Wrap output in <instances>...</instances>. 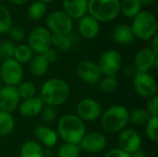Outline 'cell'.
<instances>
[{
  "label": "cell",
  "mask_w": 158,
  "mask_h": 157,
  "mask_svg": "<svg viewBox=\"0 0 158 157\" xmlns=\"http://www.w3.org/2000/svg\"><path fill=\"white\" fill-rule=\"evenodd\" d=\"M70 93V87L66 81L50 78L42 84L39 97L44 105L56 107L64 105L69 99Z\"/></svg>",
  "instance_id": "cell-1"
},
{
  "label": "cell",
  "mask_w": 158,
  "mask_h": 157,
  "mask_svg": "<svg viewBox=\"0 0 158 157\" xmlns=\"http://www.w3.org/2000/svg\"><path fill=\"white\" fill-rule=\"evenodd\" d=\"M56 131L64 143L78 145L87 132L85 123L76 114H65L60 117Z\"/></svg>",
  "instance_id": "cell-2"
},
{
  "label": "cell",
  "mask_w": 158,
  "mask_h": 157,
  "mask_svg": "<svg viewBox=\"0 0 158 157\" xmlns=\"http://www.w3.org/2000/svg\"><path fill=\"white\" fill-rule=\"evenodd\" d=\"M130 111L122 105H112L103 111L100 117V125L107 133H118L128 128L130 124Z\"/></svg>",
  "instance_id": "cell-3"
},
{
  "label": "cell",
  "mask_w": 158,
  "mask_h": 157,
  "mask_svg": "<svg viewBox=\"0 0 158 157\" xmlns=\"http://www.w3.org/2000/svg\"><path fill=\"white\" fill-rule=\"evenodd\" d=\"M88 13L100 22H110L120 14V0H88Z\"/></svg>",
  "instance_id": "cell-4"
},
{
  "label": "cell",
  "mask_w": 158,
  "mask_h": 157,
  "mask_svg": "<svg viewBox=\"0 0 158 157\" xmlns=\"http://www.w3.org/2000/svg\"><path fill=\"white\" fill-rule=\"evenodd\" d=\"M131 26L135 38L141 41H150L157 34L156 18L148 10H142L135 18H133Z\"/></svg>",
  "instance_id": "cell-5"
},
{
  "label": "cell",
  "mask_w": 158,
  "mask_h": 157,
  "mask_svg": "<svg viewBox=\"0 0 158 157\" xmlns=\"http://www.w3.org/2000/svg\"><path fill=\"white\" fill-rule=\"evenodd\" d=\"M45 28L51 34L67 35L72 32L73 19L63 10H56L47 15L45 18Z\"/></svg>",
  "instance_id": "cell-6"
},
{
  "label": "cell",
  "mask_w": 158,
  "mask_h": 157,
  "mask_svg": "<svg viewBox=\"0 0 158 157\" xmlns=\"http://www.w3.org/2000/svg\"><path fill=\"white\" fill-rule=\"evenodd\" d=\"M23 76L22 65L13 57L2 62L0 67V80L4 85L17 87L23 81Z\"/></svg>",
  "instance_id": "cell-7"
},
{
  "label": "cell",
  "mask_w": 158,
  "mask_h": 157,
  "mask_svg": "<svg viewBox=\"0 0 158 157\" xmlns=\"http://www.w3.org/2000/svg\"><path fill=\"white\" fill-rule=\"evenodd\" d=\"M103 76H116L122 67V55L118 50L105 51L96 62Z\"/></svg>",
  "instance_id": "cell-8"
},
{
  "label": "cell",
  "mask_w": 158,
  "mask_h": 157,
  "mask_svg": "<svg viewBox=\"0 0 158 157\" xmlns=\"http://www.w3.org/2000/svg\"><path fill=\"white\" fill-rule=\"evenodd\" d=\"M132 87L141 98L150 99L157 95V82L150 73H136L132 77Z\"/></svg>",
  "instance_id": "cell-9"
},
{
  "label": "cell",
  "mask_w": 158,
  "mask_h": 157,
  "mask_svg": "<svg viewBox=\"0 0 158 157\" xmlns=\"http://www.w3.org/2000/svg\"><path fill=\"white\" fill-rule=\"evenodd\" d=\"M103 111L101 104L97 100L90 97L80 100L76 105V116L84 123L97 121L100 119Z\"/></svg>",
  "instance_id": "cell-10"
},
{
  "label": "cell",
  "mask_w": 158,
  "mask_h": 157,
  "mask_svg": "<svg viewBox=\"0 0 158 157\" xmlns=\"http://www.w3.org/2000/svg\"><path fill=\"white\" fill-rule=\"evenodd\" d=\"M51 32L45 27H35L28 35V46L36 55H43L51 45Z\"/></svg>",
  "instance_id": "cell-11"
},
{
  "label": "cell",
  "mask_w": 158,
  "mask_h": 157,
  "mask_svg": "<svg viewBox=\"0 0 158 157\" xmlns=\"http://www.w3.org/2000/svg\"><path fill=\"white\" fill-rule=\"evenodd\" d=\"M132 66L137 73H150L153 68H157L158 55L150 47H143L136 53Z\"/></svg>",
  "instance_id": "cell-12"
},
{
  "label": "cell",
  "mask_w": 158,
  "mask_h": 157,
  "mask_svg": "<svg viewBox=\"0 0 158 157\" xmlns=\"http://www.w3.org/2000/svg\"><path fill=\"white\" fill-rule=\"evenodd\" d=\"M78 78L88 85H97L103 77L97 64L91 60H81L75 67Z\"/></svg>",
  "instance_id": "cell-13"
},
{
  "label": "cell",
  "mask_w": 158,
  "mask_h": 157,
  "mask_svg": "<svg viewBox=\"0 0 158 157\" xmlns=\"http://www.w3.org/2000/svg\"><path fill=\"white\" fill-rule=\"evenodd\" d=\"M118 134V148H120L122 151L131 155L136 151L142 149V136L134 129L126 128Z\"/></svg>",
  "instance_id": "cell-14"
},
{
  "label": "cell",
  "mask_w": 158,
  "mask_h": 157,
  "mask_svg": "<svg viewBox=\"0 0 158 157\" xmlns=\"http://www.w3.org/2000/svg\"><path fill=\"white\" fill-rule=\"evenodd\" d=\"M107 145V139L106 135L99 131L86 132L79 143L81 151L89 154H98L103 152Z\"/></svg>",
  "instance_id": "cell-15"
},
{
  "label": "cell",
  "mask_w": 158,
  "mask_h": 157,
  "mask_svg": "<svg viewBox=\"0 0 158 157\" xmlns=\"http://www.w3.org/2000/svg\"><path fill=\"white\" fill-rule=\"evenodd\" d=\"M17 87L3 85L0 89V111L7 113L14 112L18 109L20 103Z\"/></svg>",
  "instance_id": "cell-16"
},
{
  "label": "cell",
  "mask_w": 158,
  "mask_h": 157,
  "mask_svg": "<svg viewBox=\"0 0 158 157\" xmlns=\"http://www.w3.org/2000/svg\"><path fill=\"white\" fill-rule=\"evenodd\" d=\"M33 135L36 142L46 148L54 147L59 139L55 130L44 125L36 126L33 130Z\"/></svg>",
  "instance_id": "cell-17"
},
{
  "label": "cell",
  "mask_w": 158,
  "mask_h": 157,
  "mask_svg": "<svg viewBox=\"0 0 158 157\" xmlns=\"http://www.w3.org/2000/svg\"><path fill=\"white\" fill-rule=\"evenodd\" d=\"M44 106V105L40 99V97L34 96L29 99L21 100L19 105L18 111L21 117L26 118H31L39 116Z\"/></svg>",
  "instance_id": "cell-18"
},
{
  "label": "cell",
  "mask_w": 158,
  "mask_h": 157,
  "mask_svg": "<svg viewBox=\"0 0 158 157\" xmlns=\"http://www.w3.org/2000/svg\"><path fill=\"white\" fill-rule=\"evenodd\" d=\"M78 31L81 37L87 40L95 38L100 31V23L90 15H85L79 19Z\"/></svg>",
  "instance_id": "cell-19"
},
{
  "label": "cell",
  "mask_w": 158,
  "mask_h": 157,
  "mask_svg": "<svg viewBox=\"0 0 158 157\" xmlns=\"http://www.w3.org/2000/svg\"><path fill=\"white\" fill-rule=\"evenodd\" d=\"M63 11L72 19H80L88 13V0H63Z\"/></svg>",
  "instance_id": "cell-20"
},
{
  "label": "cell",
  "mask_w": 158,
  "mask_h": 157,
  "mask_svg": "<svg viewBox=\"0 0 158 157\" xmlns=\"http://www.w3.org/2000/svg\"><path fill=\"white\" fill-rule=\"evenodd\" d=\"M112 38L116 43L120 45L131 44L135 40L131 26L126 23L118 24L114 28L112 31Z\"/></svg>",
  "instance_id": "cell-21"
},
{
  "label": "cell",
  "mask_w": 158,
  "mask_h": 157,
  "mask_svg": "<svg viewBox=\"0 0 158 157\" xmlns=\"http://www.w3.org/2000/svg\"><path fill=\"white\" fill-rule=\"evenodd\" d=\"M30 73L35 78L44 77L49 68V63L46 61L43 55H35L28 63Z\"/></svg>",
  "instance_id": "cell-22"
},
{
  "label": "cell",
  "mask_w": 158,
  "mask_h": 157,
  "mask_svg": "<svg viewBox=\"0 0 158 157\" xmlns=\"http://www.w3.org/2000/svg\"><path fill=\"white\" fill-rule=\"evenodd\" d=\"M45 152L43 146L36 141H27L20 146L19 157H44Z\"/></svg>",
  "instance_id": "cell-23"
},
{
  "label": "cell",
  "mask_w": 158,
  "mask_h": 157,
  "mask_svg": "<svg viewBox=\"0 0 158 157\" xmlns=\"http://www.w3.org/2000/svg\"><path fill=\"white\" fill-rule=\"evenodd\" d=\"M75 43V37L70 34L67 35H59V34H52L51 36V45L55 47V49H58L62 52H68L71 49V47Z\"/></svg>",
  "instance_id": "cell-24"
},
{
  "label": "cell",
  "mask_w": 158,
  "mask_h": 157,
  "mask_svg": "<svg viewBox=\"0 0 158 157\" xmlns=\"http://www.w3.org/2000/svg\"><path fill=\"white\" fill-rule=\"evenodd\" d=\"M143 10L140 0H122L120 1V13L129 19L135 18Z\"/></svg>",
  "instance_id": "cell-25"
},
{
  "label": "cell",
  "mask_w": 158,
  "mask_h": 157,
  "mask_svg": "<svg viewBox=\"0 0 158 157\" xmlns=\"http://www.w3.org/2000/svg\"><path fill=\"white\" fill-rule=\"evenodd\" d=\"M15 118L11 113L0 111V137L9 136L15 129Z\"/></svg>",
  "instance_id": "cell-26"
},
{
  "label": "cell",
  "mask_w": 158,
  "mask_h": 157,
  "mask_svg": "<svg viewBox=\"0 0 158 157\" xmlns=\"http://www.w3.org/2000/svg\"><path fill=\"white\" fill-rule=\"evenodd\" d=\"M151 116L146 110V108H143V107L134 108L131 111H130L129 114L130 123L138 127L145 126V124L148 122Z\"/></svg>",
  "instance_id": "cell-27"
},
{
  "label": "cell",
  "mask_w": 158,
  "mask_h": 157,
  "mask_svg": "<svg viewBox=\"0 0 158 157\" xmlns=\"http://www.w3.org/2000/svg\"><path fill=\"white\" fill-rule=\"evenodd\" d=\"M34 53L28 44H19L15 47L13 58L19 64H28L33 57Z\"/></svg>",
  "instance_id": "cell-28"
},
{
  "label": "cell",
  "mask_w": 158,
  "mask_h": 157,
  "mask_svg": "<svg viewBox=\"0 0 158 157\" xmlns=\"http://www.w3.org/2000/svg\"><path fill=\"white\" fill-rule=\"evenodd\" d=\"M17 90L20 100H25L36 96L38 91L36 85L30 81H22L17 86Z\"/></svg>",
  "instance_id": "cell-29"
},
{
  "label": "cell",
  "mask_w": 158,
  "mask_h": 157,
  "mask_svg": "<svg viewBox=\"0 0 158 157\" xmlns=\"http://www.w3.org/2000/svg\"><path fill=\"white\" fill-rule=\"evenodd\" d=\"M97 85L100 92L104 93H112L118 89V81L116 76H103Z\"/></svg>",
  "instance_id": "cell-30"
},
{
  "label": "cell",
  "mask_w": 158,
  "mask_h": 157,
  "mask_svg": "<svg viewBox=\"0 0 158 157\" xmlns=\"http://www.w3.org/2000/svg\"><path fill=\"white\" fill-rule=\"evenodd\" d=\"M47 9V6L46 4L43 3L42 1H35L33 2L31 5H30V6L28 7L27 10V15L28 17L32 19V20H38L40 19H42Z\"/></svg>",
  "instance_id": "cell-31"
},
{
  "label": "cell",
  "mask_w": 158,
  "mask_h": 157,
  "mask_svg": "<svg viewBox=\"0 0 158 157\" xmlns=\"http://www.w3.org/2000/svg\"><path fill=\"white\" fill-rule=\"evenodd\" d=\"M81 155V149L78 144L63 143L57 149V157H79Z\"/></svg>",
  "instance_id": "cell-32"
},
{
  "label": "cell",
  "mask_w": 158,
  "mask_h": 157,
  "mask_svg": "<svg viewBox=\"0 0 158 157\" xmlns=\"http://www.w3.org/2000/svg\"><path fill=\"white\" fill-rule=\"evenodd\" d=\"M12 17L8 9L0 5V34H5L12 28Z\"/></svg>",
  "instance_id": "cell-33"
},
{
  "label": "cell",
  "mask_w": 158,
  "mask_h": 157,
  "mask_svg": "<svg viewBox=\"0 0 158 157\" xmlns=\"http://www.w3.org/2000/svg\"><path fill=\"white\" fill-rule=\"evenodd\" d=\"M146 137L153 143L158 142V117H151L144 126Z\"/></svg>",
  "instance_id": "cell-34"
},
{
  "label": "cell",
  "mask_w": 158,
  "mask_h": 157,
  "mask_svg": "<svg viewBox=\"0 0 158 157\" xmlns=\"http://www.w3.org/2000/svg\"><path fill=\"white\" fill-rule=\"evenodd\" d=\"M16 45L10 41H4L0 43V59L3 61L12 58Z\"/></svg>",
  "instance_id": "cell-35"
},
{
  "label": "cell",
  "mask_w": 158,
  "mask_h": 157,
  "mask_svg": "<svg viewBox=\"0 0 158 157\" xmlns=\"http://www.w3.org/2000/svg\"><path fill=\"white\" fill-rule=\"evenodd\" d=\"M40 116H41L42 121L45 124H50L54 122L56 118V107H53L50 105H44Z\"/></svg>",
  "instance_id": "cell-36"
},
{
  "label": "cell",
  "mask_w": 158,
  "mask_h": 157,
  "mask_svg": "<svg viewBox=\"0 0 158 157\" xmlns=\"http://www.w3.org/2000/svg\"><path fill=\"white\" fill-rule=\"evenodd\" d=\"M10 39L16 42H20L25 38V31L24 30L19 27V26H12V28L9 30V31L7 32Z\"/></svg>",
  "instance_id": "cell-37"
},
{
  "label": "cell",
  "mask_w": 158,
  "mask_h": 157,
  "mask_svg": "<svg viewBox=\"0 0 158 157\" xmlns=\"http://www.w3.org/2000/svg\"><path fill=\"white\" fill-rule=\"evenodd\" d=\"M146 110L151 117H158V96L155 95L148 99Z\"/></svg>",
  "instance_id": "cell-38"
},
{
  "label": "cell",
  "mask_w": 158,
  "mask_h": 157,
  "mask_svg": "<svg viewBox=\"0 0 158 157\" xmlns=\"http://www.w3.org/2000/svg\"><path fill=\"white\" fill-rule=\"evenodd\" d=\"M43 56H44V58L46 59V61L49 63V64H53L55 62L57 61L58 59V55H57V52L56 50L54 48V47H50L49 49H47L44 54Z\"/></svg>",
  "instance_id": "cell-39"
},
{
  "label": "cell",
  "mask_w": 158,
  "mask_h": 157,
  "mask_svg": "<svg viewBox=\"0 0 158 157\" xmlns=\"http://www.w3.org/2000/svg\"><path fill=\"white\" fill-rule=\"evenodd\" d=\"M103 157H131L130 154L122 151L120 148L117 147V148H113V149H110L108 150L105 155Z\"/></svg>",
  "instance_id": "cell-40"
},
{
  "label": "cell",
  "mask_w": 158,
  "mask_h": 157,
  "mask_svg": "<svg viewBox=\"0 0 158 157\" xmlns=\"http://www.w3.org/2000/svg\"><path fill=\"white\" fill-rule=\"evenodd\" d=\"M151 50L158 55V35L156 34L150 40V46Z\"/></svg>",
  "instance_id": "cell-41"
},
{
  "label": "cell",
  "mask_w": 158,
  "mask_h": 157,
  "mask_svg": "<svg viewBox=\"0 0 158 157\" xmlns=\"http://www.w3.org/2000/svg\"><path fill=\"white\" fill-rule=\"evenodd\" d=\"M136 73H137V72H136L134 67L132 66V64L130 65V66H127V67L124 68V75L127 76V77H133Z\"/></svg>",
  "instance_id": "cell-42"
},
{
  "label": "cell",
  "mask_w": 158,
  "mask_h": 157,
  "mask_svg": "<svg viewBox=\"0 0 158 157\" xmlns=\"http://www.w3.org/2000/svg\"><path fill=\"white\" fill-rule=\"evenodd\" d=\"M131 157H147V155H146V153H145L144 151H143L142 149H140V150L136 151L135 153L131 154Z\"/></svg>",
  "instance_id": "cell-43"
},
{
  "label": "cell",
  "mask_w": 158,
  "mask_h": 157,
  "mask_svg": "<svg viewBox=\"0 0 158 157\" xmlns=\"http://www.w3.org/2000/svg\"><path fill=\"white\" fill-rule=\"evenodd\" d=\"M143 6H153L156 2V0H140Z\"/></svg>",
  "instance_id": "cell-44"
},
{
  "label": "cell",
  "mask_w": 158,
  "mask_h": 157,
  "mask_svg": "<svg viewBox=\"0 0 158 157\" xmlns=\"http://www.w3.org/2000/svg\"><path fill=\"white\" fill-rule=\"evenodd\" d=\"M28 0H8L9 3H11L12 5L15 6H21L23 4H25Z\"/></svg>",
  "instance_id": "cell-45"
},
{
  "label": "cell",
  "mask_w": 158,
  "mask_h": 157,
  "mask_svg": "<svg viewBox=\"0 0 158 157\" xmlns=\"http://www.w3.org/2000/svg\"><path fill=\"white\" fill-rule=\"evenodd\" d=\"M40 1H42L43 3H44V4H49V3H52V2H54L55 0H40Z\"/></svg>",
  "instance_id": "cell-46"
},
{
  "label": "cell",
  "mask_w": 158,
  "mask_h": 157,
  "mask_svg": "<svg viewBox=\"0 0 158 157\" xmlns=\"http://www.w3.org/2000/svg\"><path fill=\"white\" fill-rule=\"evenodd\" d=\"M2 86H3V83H2V81H1V80H0V89L2 88Z\"/></svg>",
  "instance_id": "cell-47"
},
{
  "label": "cell",
  "mask_w": 158,
  "mask_h": 157,
  "mask_svg": "<svg viewBox=\"0 0 158 157\" xmlns=\"http://www.w3.org/2000/svg\"><path fill=\"white\" fill-rule=\"evenodd\" d=\"M11 157H19V156H11Z\"/></svg>",
  "instance_id": "cell-48"
},
{
  "label": "cell",
  "mask_w": 158,
  "mask_h": 157,
  "mask_svg": "<svg viewBox=\"0 0 158 157\" xmlns=\"http://www.w3.org/2000/svg\"><path fill=\"white\" fill-rule=\"evenodd\" d=\"M0 138H1V137H0Z\"/></svg>",
  "instance_id": "cell-49"
}]
</instances>
